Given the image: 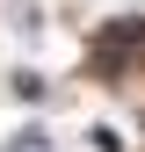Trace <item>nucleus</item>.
Returning a JSON list of instances; mask_svg holds the SVG:
<instances>
[{
    "instance_id": "f257e3e1",
    "label": "nucleus",
    "mask_w": 145,
    "mask_h": 152,
    "mask_svg": "<svg viewBox=\"0 0 145 152\" xmlns=\"http://www.w3.org/2000/svg\"><path fill=\"white\" fill-rule=\"evenodd\" d=\"M7 152H51V138L44 130H22V138H7Z\"/></svg>"
}]
</instances>
